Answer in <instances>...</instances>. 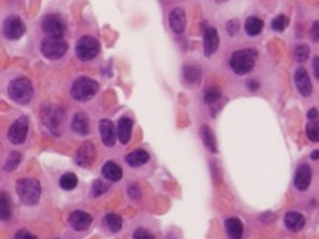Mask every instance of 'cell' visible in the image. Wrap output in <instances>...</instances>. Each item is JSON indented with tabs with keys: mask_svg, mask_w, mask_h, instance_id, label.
<instances>
[{
	"mask_svg": "<svg viewBox=\"0 0 319 239\" xmlns=\"http://www.w3.org/2000/svg\"><path fill=\"white\" fill-rule=\"evenodd\" d=\"M294 81H296V87L300 92L302 96H309L312 93V81H310L309 74H307V71L304 70L303 67L296 70Z\"/></svg>",
	"mask_w": 319,
	"mask_h": 239,
	"instance_id": "12",
	"label": "cell"
},
{
	"mask_svg": "<svg viewBox=\"0 0 319 239\" xmlns=\"http://www.w3.org/2000/svg\"><path fill=\"white\" fill-rule=\"evenodd\" d=\"M19 163H21V154H19V152H16V151H14V152H11V154H9V157H8V160H6V163H5V165H3V170H5V171H14L16 167L19 165Z\"/></svg>",
	"mask_w": 319,
	"mask_h": 239,
	"instance_id": "30",
	"label": "cell"
},
{
	"mask_svg": "<svg viewBox=\"0 0 319 239\" xmlns=\"http://www.w3.org/2000/svg\"><path fill=\"white\" fill-rule=\"evenodd\" d=\"M284 222H285V226L288 227L289 230L293 232H299L302 230L306 224V219L302 213H297V211H288L284 217Z\"/></svg>",
	"mask_w": 319,
	"mask_h": 239,
	"instance_id": "18",
	"label": "cell"
},
{
	"mask_svg": "<svg viewBox=\"0 0 319 239\" xmlns=\"http://www.w3.org/2000/svg\"><path fill=\"white\" fill-rule=\"evenodd\" d=\"M132 129H133V121L129 117H123L119 121V127H117V137L120 139L123 145H126L130 140L132 136Z\"/></svg>",
	"mask_w": 319,
	"mask_h": 239,
	"instance_id": "20",
	"label": "cell"
},
{
	"mask_svg": "<svg viewBox=\"0 0 319 239\" xmlns=\"http://www.w3.org/2000/svg\"><path fill=\"white\" fill-rule=\"evenodd\" d=\"M204 55L206 56H212L213 53L217 50L219 47V34H217V30L213 28V27H207L204 30Z\"/></svg>",
	"mask_w": 319,
	"mask_h": 239,
	"instance_id": "14",
	"label": "cell"
},
{
	"mask_svg": "<svg viewBox=\"0 0 319 239\" xmlns=\"http://www.w3.org/2000/svg\"><path fill=\"white\" fill-rule=\"evenodd\" d=\"M28 132V117L22 115L12 123V126L8 130V137L14 145H19L25 140Z\"/></svg>",
	"mask_w": 319,
	"mask_h": 239,
	"instance_id": "10",
	"label": "cell"
},
{
	"mask_svg": "<svg viewBox=\"0 0 319 239\" xmlns=\"http://www.w3.org/2000/svg\"><path fill=\"white\" fill-rule=\"evenodd\" d=\"M99 89V84L89 77H78L71 86V96L78 102H86Z\"/></svg>",
	"mask_w": 319,
	"mask_h": 239,
	"instance_id": "5",
	"label": "cell"
},
{
	"mask_svg": "<svg viewBox=\"0 0 319 239\" xmlns=\"http://www.w3.org/2000/svg\"><path fill=\"white\" fill-rule=\"evenodd\" d=\"M0 217L2 220H8L11 217V207H9V199L5 192L0 195Z\"/></svg>",
	"mask_w": 319,
	"mask_h": 239,
	"instance_id": "32",
	"label": "cell"
},
{
	"mask_svg": "<svg viewBox=\"0 0 319 239\" xmlns=\"http://www.w3.org/2000/svg\"><path fill=\"white\" fill-rule=\"evenodd\" d=\"M40 50H42L43 56L47 59H60L68 50V45L64 39L46 37L40 45Z\"/></svg>",
	"mask_w": 319,
	"mask_h": 239,
	"instance_id": "6",
	"label": "cell"
},
{
	"mask_svg": "<svg viewBox=\"0 0 319 239\" xmlns=\"http://www.w3.org/2000/svg\"><path fill=\"white\" fill-rule=\"evenodd\" d=\"M42 120L52 133L60 135L62 132L64 120H65V111L60 105H45L42 108Z\"/></svg>",
	"mask_w": 319,
	"mask_h": 239,
	"instance_id": "4",
	"label": "cell"
},
{
	"mask_svg": "<svg viewBox=\"0 0 319 239\" xmlns=\"http://www.w3.org/2000/svg\"><path fill=\"white\" fill-rule=\"evenodd\" d=\"M199 135H201V139L204 142V146L210 152L216 154L217 152V142H216V136L213 133L212 129L209 126H202L199 129Z\"/></svg>",
	"mask_w": 319,
	"mask_h": 239,
	"instance_id": "24",
	"label": "cell"
},
{
	"mask_svg": "<svg viewBox=\"0 0 319 239\" xmlns=\"http://www.w3.org/2000/svg\"><path fill=\"white\" fill-rule=\"evenodd\" d=\"M77 183H78V179L74 173H65L60 179V185L64 191H73L74 188H77Z\"/></svg>",
	"mask_w": 319,
	"mask_h": 239,
	"instance_id": "27",
	"label": "cell"
},
{
	"mask_svg": "<svg viewBox=\"0 0 319 239\" xmlns=\"http://www.w3.org/2000/svg\"><path fill=\"white\" fill-rule=\"evenodd\" d=\"M247 87L251 90V92L257 90L258 89V81L257 80H248V81H247Z\"/></svg>",
	"mask_w": 319,
	"mask_h": 239,
	"instance_id": "41",
	"label": "cell"
},
{
	"mask_svg": "<svg viewBox=\"0 0 319 239\" xmlns=\"http://www.w3.org/2000/svg\"><path fill=\"white\" fill-rule=\"evenodd\" d=\"M71 129L76 132L77 135L86 136L91 130V124H89V118L86 114L83 112H77L73 117V121H71Z\"/></svg>",
	"mask_w": 319,
	"mask_h": 239,
	"instance_id": "19",
	"label": "cell"
},
{
	"mask_svg": "<svg viewBox=\"0 0 319 239\" xmlns=\"http://www.w3.org/2000/svg\"><path fill=\"white\" fill-rule=\"evenodd\" d=\"M8 95L12 101H15L21 105H25L31 102L33 95H34V89H33V84H31L28 78L18 77L8 84Z\"/></svg>",
	"mask_w": 319,
	"mask_h": 239,
	"instance_id": "2",
	"label": "cell"
},
{
	"mask_svg": "<svg viewBox=\"0 0 319 239\" xmlns=\"http://www.w3.org/2000/svg\"><path fill=\"white\" fill-rule=\"evenodd\" d=\"M99 42L92 36H83L76 46V55L81 61L93 59L99 53Z\"/></svg>",
	"mask_w": 319,
	"mask_h": 239,
	"instance_id": "8",
	"label": "cell"
},
{
	"mask_svg": "<svg viewBox=\"0 0 319 239\" xmlns=\"http://www.w3.org/2000/svg\"><path fill=\"white\" fill-rule=\"evenodd\" d=\"M318 109L316 108H312V109H309V112H307V117H309V120L310 121H313V120H316L318 118Z\"/></svg>",
	"mask_w": 319,
	"mask_h": 239,
	"instance_id": "42",
	"label": "cell"
},
{
	"mask_svg": "<svg viewBox=\"0 0 319 239\" xmlns=\"http://www.w3.org/2000/svg\"><path fill=\"white\" fill-rule=\"evenodd\" d=\"M306 135L312 142H319V121L313 120L306 126Z\"/></svg>",
	"mask_w": 319,
	"mask_h": 239,
	"instance_id": "31",
	"label": "cell"
},
{
	"mask_svg": "<svg viewBox=\"0 0 319 239\" xmlns=\"http://www.w3.org/2000/svg\"><path fill=\"white\" fill-rule=\"evenodd\" d=\"M310 157H312V160H319V151H313L310 154Z\"/></svg>",
	"mask_w": 319,
	"mask_h": 239,
	"instance_id": "44",
	"label": "cell"
},
{
	"mask_svg": "<svg viewBox=\"0 0 319 239\" xmlns=\"http://www.w3.org/2000/svg\"><path fill=\"white\" fill-rule=\"evenodd\" d=\"M70 224L74 230H86L92 224V216L86 211L77 210L70 214Z\"/></svg>",
	"mask_w": 319,
	"mask_h": 239,
	"instance_id": "13",
	"label": "cell"
},
{
	"mask_svg": "<svg viewBox=\"0 0 319 239\" xmlns=\"http://www.w3.org/2000/svg\"><path fill=\"white\" fill-rule=\"evenodd\" d=\"M287 25H288V18L285 15H278L272 19V28L275 31L281 33V31H284L287 28Z\"/></svg>",
	"mask_w": 319,
	"mask_h": 239,
	"instance_id": "34",
	"label": "cell"
},
{
	"mask_svg": "<svg viewBox=\"0 0 319 239\" xmlns=\"http://www.w3.org/2000/svg\"><path fill=\"white\" fill-rule=\"evenodd\" d=\"M127 192L130 195V198H133V199L140 198V191H139V188H137L136 185H130L129 189H127Z\"/></svg>",
	"mask_w": 319,
	"mask_h": 239,
	"instance_id": "40",
	"label": "cell"
},
{
	"mask_svg": "<svg viewBox=\"0 0 319 239\" xmlns=\"http://www.w3.org/2000/svg\"><path fill=\"white\" fill-rule=\"evenodd\" d=\"M168 24H170V28L175 31L176 34H181L185 31L186 27V15H185V11L181 8H176L170 12L168 15Z\"/></svg>",
	"mask_w": 319,
	"mask_h": 239,
	"instance_id": "17",
	"label": "cell"
},
{
	"mask_svg": "<svg viewBox=\"0 0 319 239\" xmlns=\"http://www.w3.org/2000/svg\"><path fill=\"white\" fill-rule=\"evenodd\" d=\"M240 30V22H238V19H230L226 22V31H228V34L230 36H234V34H237Z\"/></svg>",
	"mask_w": 319,
	"mask_h": 239,
	"instance_id": "37",
	"label": "cell"
},
{
	"mask_svg": "<svg viewBox=\"0 0 319 239\" xmlns=\"http://www.w3.org/2000/svg\"><path fill=\"white\" fill-rule=\"evenodd\" d=\"M42 28L47 34V37L52 39H62L64 34L67 33V24L64 18L58 14H50L46 15L42 21Z\"/></svg>",
	"mask_w": 319,
	"mask_h": 239,
	"instance_id": "7",
	"label": "cell"
},
{
	"mask_svg": "<svg viewBox=\"0 0 319 239\" xmlns=\"http://www.w3.org/2000/svg\"><path fill=\"white\" fill-rule=\"evenodd\" d=\"M25 31V25L18 15L8 16L3 22V34L9 40H18L22 37Z\"/></svg>",
	"mask_w": 319,
	"mask_h": 239,
	"instance_id": "9",
	"label": "cell"
},
{
	"mask_svg": "<svg viewBox=\"0 0 319 239\" xmlns=\"http://www.w3.org/2000/svg\"><path fill=\"white\" fill-rule=\"evenodd\" d=\"M15 239H37L33 233H30L28 230H25V229H21V230H18L15 233Z\"/></svg>",
	"mask_w": 319,
	"mask_h": 239,
	"instance_id": "38",
	"label": "cell"
},
{
	"mask_svg": "<svg viewBox=\"0 0 319 239\" xmlns=\"http://www.w3.org/2000/svg\"><path fill=\"white\" fill-rule=\"evenodd\" d=\"M108 185H106L105 182H102V180H95L93 182V185H92V196H99V195L105 194L106 191H108Z\"/></svg>",
	"mask_w": 319,
	"mask_h": 239,
	"instance_id": "35",
	"label": "cell"
},
{
	"mask_svg": "<svg viewBox=\"0 0 319 239\" xmlns=\"http://www.w3.org/2000/svg\"><path fill=\"white\" fill-rule=\"evenodd\" d=\"M105 224H106V227H108V229H109L111 232H119V230L122 229L123 220H122V217H120L119 214L109 213V214H106Z\"/></svg>",
	"mask_w": 319,
	"mask_h": 239,
	"instance_id": "28",
	"label": "cell"
},
{
	"mask_svg": "<svg viewBox=\"0 0 319 239\" xmlns=\"http://www.w3.org/2000/svg\"><path fill=\"white\" fill-rule=\"evenodd\" d=\"M309 52H310V49H309V46L304 45H297L296 46V49H294V58L297 62H304V61L309 58Z\"/></svg>",
	"mask_w": 319,
	"mask_h": 239,
	"instance_id": "33",
	"label": "cell"
},
{
	"mask_svg": "<svg viewBox=\"0 0 319 239\" xmlns=\"http://www.w3.org/2000/svg\"><path fill=\"white\" fill-rule=\"evenodd\" d=\"M148 160H150V154L143 150H136L126 155V163L130 167H140L147 164Z\"/></svg>",
	"mask_w": 319,
	"mask_h": 239,
	"instance_id": "23",
	"label": "cell"
},
{
	"mask_svg": "<svg viewBox=\"0 0 319 239\" xmlns=\"http://www.w3.org/2000/svg\"><path fill=\"white\" fill-rule=\"evenodd\" d=\"M95 158H96V151L92 142L83 143L81 148L77 151L76 163L80 167H91L95 163Z\"/></svg>",
	"mask_w": 319,
	"mask_h": 239,
	"instance_id": "11",
	"label": "cell"
},
{
	"mask_svg": "<svg viewBox=\"0 0 319 239\" xmlns=\"http://www.w3.org/2000/svg\"><path fill=\"white\" fill-rule=\"evenodd\" d=\"M310 180H312V170L307 164H302L297 171H296V176H294V186L299 189V191H306L310 185Z\"/></svg>",
	"mask_w": 319,
	"mask_h": 239,
	"instance_id": "16",
	"label": "cell"
},
{
	"mask_svg": "<svg viewBox=\"0 0 319 239\" xmlns=\"http://www.w3.org/2000/svg\"><path fill=\"white\" fill-rule=\"evenodd\" d=\"M263 30V21L257 16H250L245 21V31L248 36H257Z\"/></svg>",
	"mask_w": 319,
	"mask_h": 239,
	"instance_id": "26",
	"label": "cell"
},
{
	"mask_svg": "<svg viewBox=\"0 0 319 239\" xmlns=\"http://www.w3.org/2000/svg\"><path fill=\"white\" fill-rule=\"evenodd\" d=\"M133 239H155L151 232H148L147 229L143 227H139L133 232Z\"/></svg>",
	"mask_w": 319,
	"mask_h": 239,
	"instance_id": "36",
	"label": "cell"
},
{
	"mask_svg": "<svg viewBox=\"0 0 319 239\" xmlns=\"http://www.w3.org/2000/svg\"><path fill=\"white\" fill-rule=\"evenodd\" d=\"M222 98V92L219 87L213 86V87H209V89L204 92V102L209 105L216 104L219 99Z\"/></svg>",
	"mask_w": 319,
	"mask_h": 239,
	"instance_id": "29",
	"label": "cell"
},
{
	"mask_svg": "<svg viewBox=\"0 0 319 239\" xmlns=\"http://www.w3.org/2000/svg\"><path fill=\"white\" fill-rule=\"evenodd\" d=\"M257 59V50L254 49H241L232 53L230 59H229V65L234 70V73L244 75L248 74L253 68Z\"/></svg>",
	"mask_w": 319,
	"mask_h": 239,
	"instance_id": "1",
	"label": "cell"
},
{
	"mask_svg": "<svg viewBox=\"0 0 319 239\" xmlns=\"http://www.w3.org/2000/svg\"><path fill=\"white\" fill-rule=\"evenodd\" d=\"M313 74L319 80V56L313 59Z\"/></svg>",
	"mask_w": 319,
	"mask_h": 239,
	"instance_id": "43",
	"label": "cell"
},
{
	"mask_svg": "<svg viewBox=\"0 0 319 239\" xmlns=\"http://www.w3.org/2000/svg\"><path fill=\"white\" fill-rule=\"evenodd\" d=\"M16 194L19 196V199L27 205L37 204L40 199V194H42V188H40L39 180L33 179V177L19 179L16 182Z\"/></svg>",
	"mask_w": 319,
	"mask_h": 239,
	"instance_id": "3",
	"label": "cell"
},
{
	"mask_svg": "<svg viewBox=\"0 0 319 239\" xmlns=\"http://www.w3.org/2000/svg\"><path fill=\"white\" fill-rule=\"evenodd\" d=\"M310 36H312V39H313L315 42H318L319 43V21H315V22H313V25H312V28H310Z\"/></svg>",
	"mask_w": 319,
	"mask_h": 239,
	"instance_id": "39",
	"label": "cell"
},
{
	"mask_svg": "<svg viewBox=\"0 0 319 239\" xmlns=\"http://www.w3.org/2000/svg\"><path fill=\"white\" fill-rule=\"evenodd\" d=\"M182 74L183 78H185L188 83L194 84V83H198V80H199V77H201V68H199L198 65H194V64H186V65L183 67Z\"/></svg>",
	"mask_w": 319,
	"mask_h": 239,
	"instance_id": "25",
	"label": "cell"
},
{
	"mask_svg": "<svg viewBox=\"0 0 319 239\" xmlns=\"http://www.w3.org/2000/svg\"><path fill=\"white\" fill-rule=\"evenodd\" d=\"M102 174L109 182H119L123 177L122 167L114 161H106L102 167Z\"/></svg>",
	"mask_w": 319,
	"mask_h": 239,
	"instance_id": "22",
	"label": "cell"
},
{
	"mask_svg": "<svg viewBox=\"0 0 319 239\" xmlns=\"http://www.w3.org/2000/svg\"><path fill=\"white\" fill-rule=\"evenodd\" d=\"M99 133H101V139H102L105 146H108V148L114 146L115 139H117V133H115V129H114V124L109 120H101Z\"/></svg>",
	"mask_w": 319,
	"mask_h": 239,
	"instance_id": "15",
	"label": "cell"
},
{
	"mask_svg": "<svg viewBox=\"0 0 319 239\" xmlns=\"http://www.w3.org/2000/svg\"><path fill=\"white\" fill-rule=\"evenodd\" d=\"M225 229L228 233L229 239H241L244 233V226L240 219L237 217H229L225 222Z\"/></svg>",
	"mask_w": 319,
	"mask_h": 239,
	"instance_id": "21",
	"label": "cell"
}]
</instances>
